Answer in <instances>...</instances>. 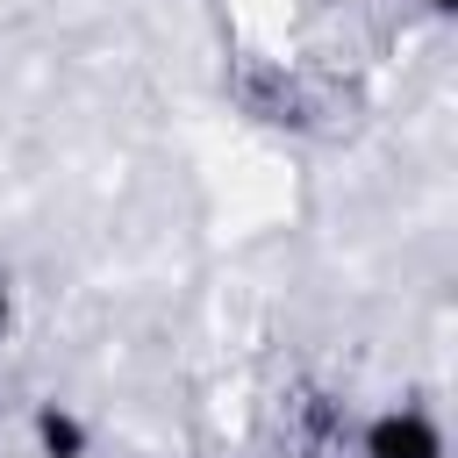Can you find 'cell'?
Listing matches in <instances>:
<instances>
[{"label": "cell", "instance_id": "1", "mask_svg": "<svg viewBox=\"0 0 458 458\" xmlns=\"http://www.w3.org/2000/svg\"><path fill=\"white\" fill-rule=\"evenodd\" d=\"M358 458H444V429L422 408H379L358 429Z\"/></svg>", "mask_w": 458, "mask_h": 458}, {"label": "cell", "instance_id": "2", "mask_svg": "<svg viewBox=\"0 0 458 458\" xmlns=\"http://www.w3.org/2000/svg\"><path fill=\"white\" fill-rule=\"evenodd\" d=\"M29 437H36V458H86V451H93L86 415H79V408H64V401H36Z\"/></svg>", "mask_w": 458, "mask_h": 458}, {"label": "cell", "instance_id": "3", "mask_svg": "<svg viewBox=\"0 0 458 458\" xmlns=\"http://www.w3.org/2000/svg\"><path fill=\"white\" fill-rule=\"evenodd\" d=\"M7 315H14V293H7V272H0V329H7Z\"/></svg>", "mask_w": 458, "mask_h": 458}, {"label": "cell", "instance_id": "4", "mask_svg": "<svg viewBox=\"0 0 458 458\" xmlns=\"http://www.w3.org/2000/svg\"><path fill=\"white\" fill-rule=\"evenodd\" d=\"M429 7H437V14H451V7H458V0H429Z\"/></svg>", "mask_w": 458, "mask_h": 458}]
</instances>
